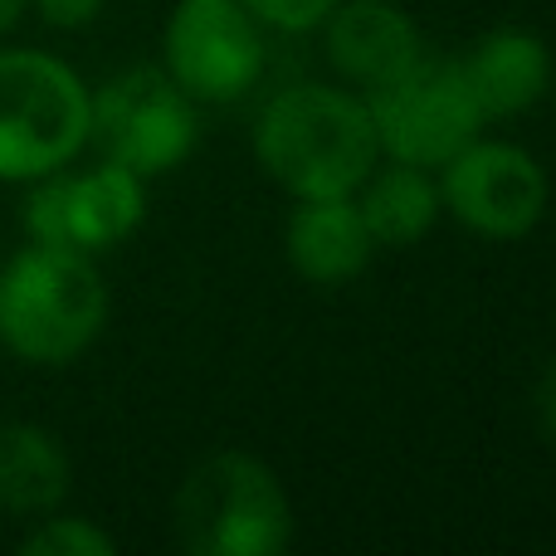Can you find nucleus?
Here are the masks:
<instances>
[{
	"mask_svg": "<svg viewBox=\"0 0 556 556\" xmlns=\"http://www.w3.org/2000/svg\"><path fill=\"white\" fill-rule=\"evenodd\" d=\"M147 220V181L137 172L98 156L93 166L78 172L74 162L59 172L29 181L25 201V235L35 244H54V250L98 254L127 244Z\"/></svg>",
	"mask_w": 556,
	"mask_h": 556,
	"instance_id": "nucleus-8",
	"label": "nucleus"
},
{
	"mask_svg": "<svg viewBox=\"0 0 556 556\" xmlns=\"http://www.w3.org/2000/svg\"><path fill=\"white\" fill-rule=\"evenodd\" d=\"M162 68L195 103H240L264 78V25L240 0H176L162 25Z\"/></svg>",
	"mask_w": 556,
	"mask_h": 556,
	"instance_id": "nucleus-9",
	"label": "nucleus"
},
{
	"mask_svg": "<svg viewBox=\"0 0 556 556\" xmlns=\"http://www.w3.org/2000/svg\"><path fill=\"white\" fill-rule=\"evenodd\" d=\"M88 152V84L45 49H0V186H29Z\"/></svg>",
	"mask_w": 556,
	"mask_h": 556,
	"instance_id": "nucleus-4",
	"label": "nucleus"
},
{
	"mask_svg": "<svg viewBox=\"0 0 556 556\" xmlns=\"http://www.w3.org/2000/svg\"><path fill=\"white\" fill-rule=\"evenodd\" d=\"M532 410H538V425H542V434L556 444V356L547 366H542V376H538V386H532Z\"/></svg>",
	"mask_w": 556,
	"mask_h": 556,
	"instance_id": "nucleus-18",
	"label": "nucleus"
},
{
	"mask_svg": "<svg viewBox=\"0 0 556 556\" xmlns=\"http://www.w3.org/2000/svg\"><path fill=\"white\" fill-rule=\"evenodd\" d=\"M356 211H362L366 230H371L376 250H415L420 240H430V230L440 225V181L434 172L410 162H381L366 172V181L352 191Z\"/></svg>",
	"mask_w": 556,
	"mask_h": 556,
	"instance_id": "nucleus-14",
	"label": "nucleus"
},
{
	"mask_svg": "<svg viewBox=\"0 0 556 556\" xmlns=\"http://www.w3.org/2000/svg\"><path fill=\"white\" fill-rule=\"evenodd\" d=\"M29 5L39 10V20L54 29H84L93 25L98 15H103L108 0H29Z\"/></svg>",
	"mask_w": 556,
	"mask_h": 556,
	"instance_id": "nucleus-17",
	"label": "nucleus"
},
{
	"mask_svg": "<svg viewBox=\"0 0 556 556\" xmlns=\"http://www.w3.org/2000/svg\"><path fill=\"white\" fill-rule=\"evenodd\" d=\"M264 29H283V35H313L327 20L337 0H240Z\"/></svg>",
	"mask_w": 556,
	"mask_h": 556,
	"instance_id": "nucleus-16",
	"label": "nucleus"
},
{
	"mask_svg": "<svg viewBox=\"0 0 556 556\" xmlns=\"http://www.w3.org/2000/svg\"><path fill=\"white\" fill-rule=\"evenodd\" d=\"M108 283L98 260L29 240L0 269V346L25 366H68L103 337Z\"/></svg>",
	"mask_w": 556,
	"mask_h": 556,
	"instance_id": "nucleus-2",
	"label": "nucleus"
},
{
	"mask_svg": "<svg viewBox=\"0 0 556 556\" xmlns=\"http://www.w3.org/2000/svg\"><path fill=\"white\" fill-rule=\"evenodd\" d=\"M25 10H29V0H0V39H5L10 29L25 20Z\"/></svg>",
	"mask_w": 556,
	"mask_h": 556,
	"instance_id": "nucleus-19",
	"label": "nucleus"
},
{
	"mask_svg": "<svg viewBox=\"0 0 556 556\" xmlns=\"http://www.w3.org/2000/svg\"><path fill=\"white\" fill-rule=\"evenodd\" d=\"M440 181V211L459 230L489 244L528 240L552 205V181L538 152L508 137H473L434 172Z\"/></svg>",
	"mask_w": 556,
	"mask_h": 556,
	"instance_id": "nucleus-7",
	"label": "nucleus"
},
{
	"mask_svg": "<svg viewBox=\"0 0 556 556\" xmlns=\"http://www.w3.org/2000/svg\"><path fill=\"white\" fill-rule=\"evenodd\" d=\"M317 29H323V54L337 84L356 93H371L376 84L395 78L425 54L420 25L395 0H337Z\"/></svg>",
	"mask_w": 556,
	"mask_h": 556,
	"instance_id": "nucleus-10",
	"label": "nucleus"
},
{
	"mask_svg": "<svg viewBox=\"0 0 556 556\" xmlns=\"http://www.w3.org/2000/svg\"><path fill=\"white\" fill-rule=\"evenodd\" d=\"M376 240L352 195H313L293 201L283 220V260L303 283L346 288L371 269Z\"/></svg>",
	"mask_w": 556,
	"mask_h": 556,
	"instance_id": "nucleus-11",
	"label": "nucleus"
},
{
	"mask_svg": "<svg viewBox=\"0 0 556 556\" xmlns=\"http://www.w3.org/2000/svg\"><path fill=\"white\" fill-rule=\"evenodd\" d=\"M201 142V103L162 64H137L88 88V147L103 162L137 172L142 181L191 162Z\"/></svg>",
	"mask_w": 556,
	"mask_h": 556,
	"instance_id": "nucleus-5",
	"label": "nucleus"
},
{
	"mask_svg": "<svg viewBox=\"0 0 556 556\" xmlns=\"http://www.w3.org/2000/svg\"><path fill=\"white\" fill-rule=\"evenodd\" d=\"M25 556H117V538L108 528H98L93 518H78V513H45L35 518V528L20 538Z\"/></svg>",
	"mask_w": 556,
	"mask_h": 556,
	"instance_id": "nucleus-15",
	"label": "nucleus"
},
{
	"mask_svg": "<svg viewBox=\"0 0 556 556\" xmlns=\"http://www.w3.org/2000/svg\"><path fill=\"white\" fill-rule=\"evenodd\" d=\"M172 528L191 556H278L293 542V498L260 454L215 450L186 469Z\"/></svg>",
	"mask_w": 556,
	"mask_h": 556,
	"instance_id": "nucleus-3",
	"label": "nucleus"
},
{
	"mask_svg": "<svg viewBox=\"0 0 556 556\" xmlns=\"http://www.w3.org/2000/svg\"><path fill=\"white\" fill-rule=\"evenodd\" d=\"M459 68L489 123H508V117L532 113L552 93L556 78L552 45L538 29L522 25H498L489 35H479L469 45V54H459Z\"/></svg>",
	"mask_w": 556,
	"mask_h": 556,
	"instance_id": "nucleus-12",
	"label": "nucleus"
},
{
	"mask_svg": "<svg viewBox=\"0 0 556 556\" xmlns=\"http://www.w3.org/2000/svg\"><path fill=\"white\" fill-rule=\"evenodd\" d=\"M68 489H74V464L54 430L35 420L0 425V513L5 518H45L64 508Z\"/></svg>",
	"mask_w": 556,
	"mask_h": 556,
	"instance_id": "nucleus-13",
	"label": "nucleus"
},
{
	"mask_svg": "<svg viewBox=\"0 0 556 556\" xmlns=\"http://www.w3.org/2000/svg\"><path fill=\"white\" fill-rule=\"evenodd\" d=\"M362 98L381 156L425 166V172H440L459 147H469L489 127L459 59H440L430 49Z\"/></svg>",
	"mask_w": 556,
	"mask_h": 556,
	"instance_id": "nucleus-6",
	"label": "nucleus"
},
{
	"mask_svg": "<svg viewBox=\"0 0 556 556\" xmlns=\"http://www.w3.org/2000/svg\"><path fill=\"white\" fill-rule=\"evenodd\" d=\"M254 162L288 201L352 195L381 162L366 98L317 78L278 88L254 117Z\"/></svg>",
	"mask_w": 556,
	"mask_h": 556,
	"instance_id": "nucleus-1",
	"label": "nucleus"
}]
</instances>
